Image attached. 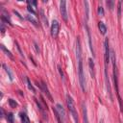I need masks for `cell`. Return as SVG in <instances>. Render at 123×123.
Returning a JSON list of instances; mask_svg holds the SVG:
<instances>
[{"instance_id": "cell-1", "label": "cell", "mask_w": 123, "mask_h": 123, "mask_svg": "<svg viewBox=\"0 0 123 123\" xmlns=\"http://www.w3.org/2000/svg\"><path fill=\"white\" fill-rule=\"evenodd\" d=\"M76 57L78 61V76H79V83L81 89L85 92L86 91V78L83 68V58H82V46L80 42V37L76 38Z\"/></svg>"}, {"instance_id": "cell-2", "label": "cell", "mask_w": 123, "mask_h": 123, "mask_svg": "<svg viewBox=\"0 0 123 123\" xmlns=\"http://www.w3.org/2000/svg\"><path fill=\"white\" fill-rule=\"evenodd\" d=\"M66 104H67V108L72 115V118L74 119V122L75 123H79V119H78V113H77V111H76V107H75V103H74V100L73 98L67 94L66 95Z\"/></svg>"}, {"instance_id": "cell-3", "label": "cell", "mask_w": 123, "mask_h": 123, "mask_svg": "<svg viewBox=\"0 0 123 123\" xmlns=\"http://www.w3.org/2000/svg\"><path fill=\"white\" fill-rule=\"evenodd\" d=\"M104 48H105V54H104V60H105V65H107L110 62L111 60V49L109 46V39L108 37L105 38L104 41Z\"/></svg>"}, {"instance_id": "cell-4", "label": "cell", "mask_w": 123, "mask_h": 123, "mask_svg": "<svg viewBox=\"0 0 123 123\" xmlns=\"http://www.w3.org/2000/svg\"><path fill=\"white\" fill-rule=\"evenodd\" d=\"M107 65H105V83H106V88H107V92L109 95V98L111 99V101H113V97H112V93H111V84H110V80H109V75H108V71H107Z\"/></svg>"}, {"instance_id": "cell-5", "label": "cell", "mask_w": 123, "mask_h": 123, "mask_svg": "<svg viewBox=\"0 0 123 123\" xmlns=\"http://www.w3.org/2000/svg\"><path fill=\"white\" fill-rule=\"evenodd\" d=\"M60 12L64 21H67V9H66V1L62 0L60 2Z\"/></svg>"}, {"instance_id": "cell-6", "label": "cell", "mask_w": 123, "mask_h": 123, "mask_svg": "<svg viewBox=\"0 0 123 123\" xmlns=\"http://www.w3.org/2000/svg\"><path fill=\"white\" fill-rule=\"evenodd\" d=\"M60 31V24L57 20H53L51 24V36L53 37H57Z\"/></svg>"}, {"instance_id": "cell-7", "label": "cell", "mask_w": 123, "mask_h": 123, "mask_svg": "<svg viewBox=\"0 0 123 123\" xmlns=\"http://www.w3.org/2000/svg\"><path fill=\"white\" fill-rule=\"evenodd\" d=\"M55 108H56V110H57V111H58V113H59L61 119H62V120L65 119V111H64L63 107H62L61 104H57Z\"/></svg>"}, {"instance_id": "cell-8", "label": "cell", "mask_w": 123, "mask_h": 123, "mask_svg": "<svg viewBox=\"0 0 123 123\" xmlns=\"http://www.w3.org/2000/svg\"><path fill=\"white\" fill-rule=\"evenodd\" d=\"M82 111H83V119H84V123H89V121H88V117H87V110H86V103H85V102L82 103Z\"/></svg>"}, {"instance_id": "cell-9", "label": "cell", "mask_w": 123, "mask_h": 123, "mask_svg": "<svg viewBox=\"0 0 123 123\" xmlns=\"http://www.w3.org/2000/svg\"><path fill=\"white\" fill-rule=\"evenodd\" d=\"M40 88H41V90H43V92L46 94V96L48 97V99H49L50 101H53V98H52V96H51V94H50V92H49V90H48V87H47V86H46V84H45L44 82H41Z\"/></svg>"}, {"instance_id": "cell-10", "label": "cell", "mask_w": 123, "mask_h": 123, "mask_svg": "<svg viewBox=\"0 0 123 123\" xmlns=\"http://www.w3.org/2000/svg\"><path fill=\"white\" fill-rule=\"evenodd\" d=\"M86 34H87V37H88V44H89V49L92 53V56L94 57L95 54H94V50H93V47H92V42H91V35H90V31H89V28L87 27V25H86Z\"/></svg>"}, {"instance_id": "cell-11", "label": "cell", "mask_w": 123, "mask_h": 123, "mask_svg": "<svg viewBox=\"0 0 123 123\" xmlns=\"http://www.w3.org/2000/svg\"><path fill=\"white\" fill-rule=\"evenodd\" d=\"M88 66H89V71H90V75L92 78H95V66H94V62L93 60L91 58L88 59Z\"/></svg>"}, {"instance_id": "cell-12", "label": "cell", "mask_w": 123, "mask_h": 123, "mask_svg": "<svg viewBox=\"0 0 123 123\" xmlns=\"http://www.w3.org/2000/svg\"><path fill=\"white\" fill-rule=\"evenodd\" d=\"M98 28H99V31H100V33L102 35H105L107 33V27H106V25L102 21L98 22Z\"/></svg>"}, {"instance_id": "cell-13", "label": "cell", "mask_w": 123, "mask_h": 123, "mask_svg": "<svg viewBox=\"0 0 123 123\" xmlns=\"http://www.w3.org/2000/svg\"><path fill=\"white\" fill-rule=\"evenodd\" d=\"M2 66H3V68L5 69V71H6V73L8 74V77H9V79L11 80V81H12L13 80V76H12V73L11 72V70H10V68L5 64V63H3L2 64Z\"/></svg>"}, {"instance_id": "cell-14", "label": "cell", "mask_w": 123, "mask_h": 123, "mask_svg": "<svg viewBox=\"0 0 123 123\" xmlns=\"http://www.w3.org/2000/svg\"><path fill=\"white\" fill-rule=\"evenodd\" d=\"M19 116H20V119L22 121V123H30V119L28 117V115L24 112H20L19 113Z\"/></svg>"}, {"instance_id": "cell-15", "label": "cell", "mask_w": 123, "mask_h": 123, "mask_svg": "<svg viewBox=\"0 0 123 123\" xmlns=\"http://www.w3.org/2000/svg\"><path fill=\"white\" fill-rule=\"evenodd\" d=\"M26 18L28 21H30L31 23H33L35 26H38V23H37V20L36 18H34L31 14H26Z\"/></svg>"}, {"instance_id": "cell-16", "label": "cell", "mask_w": 123, "mask_h": 123, "mask_svg": "<svg viewBox=\"0 0 123 123\" xmlns=\"http://www.w3.org/2000/svg\"><path fill=\"white\" fill-rule=\"evenodd\" d=\"M84 5H85V10H86V19L87 20L89 18V8H88V2L87 1H84Z\"/></svg>"}, {"instance_id": "cell-17", "label": "cell", "mask_w": 123, "mask_h": 123, "mask_svg": "<svg viewBox=\"0 0 123 123\" xmlns=\"http://www.w3.org/2000/svg\"><path fill=\"white\" fill-rule=\"evenodd\" d=\"M0 46H1V49H2V50L5 52V54H6L8 57H10L11 59H13V56H12V53H11V52H10V51H9V50H8V49H7V48L4 46V45H3V44H1Z\"/></svg>"}, {"instance_id": "cell-18", "label": "cell", "mask_w": 123, "mask_h": 123, "mask_svg": "<svg viewBox=\"0 0 123 123\" xmlns=\"http://www.w3.org/2000/svg\"><path fill=\"white\" fill-rule=\"evenodd\" d=\"M6 118H7L9 123H13V114L12 112H8L6 114Z\"/></svg>"}, {"instance_id": "cell-19", "label": "cell", "mask_w": 123, "mask_h": 123, "mask_svg": "<svg viewBox=\"0 0 123 123\" xmlns=\"http://www.w3.org/2000/svg\"><path fill=\"white\" fill-rule=\"evenodd\" d=\"M40 16H41V18H42V20H43V23H44L46 26H48V21H47V18H46L45 15H44L43 10H40Z\"/></svg>"}, {"instance_id": "cell-20", "label": "cell", "mask_w": 123, "mask_h": 123, "mask_svg": "<svg viewBox=\"0 0 123 123\" xmlns=\"http://www.w3.org/2000/svg\"><path fill=\"white\" fill-rule=\"evenodd\" d=\"M26 82H27V85H28V88H29V89H31L33 92H36V89L34 88L33 85L31 84V81H30V79H29V78H26Z\"/></svg>"}, {"instance_id": "cell-21", "label": "cell", "mask_w": 123, "mask_h": 123, "mask_svg": "<svg viewBox=\"0 0 123 123\" xmlns=\"http://www.w3.org/2000/svg\"><path fill=\"white\" fill-rule=\"evenodd\" d=\"M9 105H10L12 108H15V107H17V103L15 102V100H13V99H12V98L9 99Z\"/></svg>"}, {"instance_id": "cell-22", "label": "cell", "mask_w": 123, "mask_h": 123, "mask_svg": "<svg viewBox=\"0 0 123 123\" xmlns=\"http://www.w3.org/2000/svg\"><path fill=\"white\" fill-rule=\"evenodd\" d=\"M106 3H107V5H108V7L110 8V10L112 11L113 8H114V2H113V1H107Z\"/></svg>"}, {"instance_id": "cell-23", "label": "cell", "mask_w": 123, "mask_h": 123, "mask_svg": "<svg viewBox=\"0 0 123 123\" xmlns=\"http://www.w3.org/2000/svg\"><path fill=\"white\" fill-rule=\"evenodd\" d=\"M98 14L101 15V16H104V9L102 6H99L98 7Z\"/></svg>"}, {"instance_id": "cell-24", "label": "cell", "mask_w": 123, "mask_h": 123, "mask_svg": "<svg viewBox=\"0 0 123 123\" xmlns=\"http://www.w3.org/2000/svg\"><path fill=\"white\" fill-rule=\"evenodd\" d=\"M27 10H28V11H29L31 13H33V14H36V12H35V10L33 9V7H32L31 5H28V6H27Z\"/></svg>"}, {"instance_id": "cell-25", "label": "cell", "mask_w": 123, "mask_h": 123, "mask_svg": "<svg viewBox=\"0 0 123 123\" xmlns=\"http://www.w3.org/2000/svg\"><path fill=\"white\" fill-rule=\"evenodd\" d=\"M121 14V1L118 2V17H120Z\"/></svg>"}, {"instance_id": "cell-26", "label": "cell", "mask_w": 123, "mask_h": 123, "mask_svg": "<svg viewBox=\"0 0 123 123\" xmlns=\"http://www.w3.org/2000/svg\"><path fill=\"white\" fill-rule=\"evenodd\" d=\"M5 31H6V29H5V26H4V22L2 21V22H1V33L4 34Z\"/></svg>"}, {"instance_id": "cell-27", "label": "cell", "mask_w": 123, "mask_h": 123, "mask_svg": "<svg viewBox=\"0 0 123 123\" xmlns=\"http://www.w3.org/2000/svg\"><path fill=\"white\" fill-rule=\"evenodd\" d=\"M58 70H59V72H60V75H61V77H62V78H63V72H62V67H61L60 65H58Z\"/></svg>"}, {"instance_id": "cell-28", "label": "cell", "mask_w": 123, "mask_h": 123, "mask_svg": "<svg viewBox=\"0 0 123 123\" xmlns=\"http://www.w3.org/2000/svg\"><path fill=\"white\" fill-rule=\"evenodd\" d=\"M15 44H16V47H17V50L19 51V53H20V55L24 57V55H23V53H22V51H21V49H20V46L18 45V43H17V42H15Z\"/></svg>"}, {"instance_id": "cell-29", "label": "cell", "mask_w": 123, "mask_h": 123, "mask_svg": "<svg viewBox=\"0 0 123 123\" xmlns=\"http://www.w3.org/2000/svg\"><path fill=\"white\" fill-rule=\"evenodd\" d=\"M34 45H35V48H36V51L37 53H39V48H38V45L37 44V42H34Z\"/></svg>"}, {"instance_id": "cell-30", "label": "cell", "mask_w": 123, "mask_h": 123, "mask_svg": "<svg viewBox=\"0 0 123 123\" xmlns=\"http://www.w3.org/2000/svg\"><path fill=\"white\" fill-rule=\"evenodd\" d=\"M0 111H1V117H4V116H5V111H4L3 108H1Z\"/></svg>"}, {"instance_id": "cell-31", "label": "cell", "mask_w": 123, "mask_h": 123, "mask_svg": "<svg viewBox=\"0 0 123 123\" xmlns=\"http://www.w3.org/2000/svg\"><path fill=\"white\" fill-rule=\"evenodd\" d=\"M13 12H14V13H15V14H17V16H18V17H19V18H21V19H22V17H21V16H20V14H19V13H18V12H16V11H13Z\"/></svg>"}, {"instance_id": "cell-32", "label": "cell", "mask_w": 123, "mask_h": 123, "mask_svg": "<svg viewBox=\"0 0 123 123\" xmlns=\"http://www.w3.org/2000/svg\"><path fill=\"white\" fill-rule=\"evenodd\" d=\"M99 123H104V120H103V119H101V120H100V122H99Z\"/></svg>"}, {"instance_id": "cell-33", "label": "cell", "mask_w": 123, "mask_h": 123, "mask_svg": "<svg viewBox=\"0 0 123 123\" xmlns=\"http://www.w3.org/2000/svg\"><path fill=\"white\" fill-rule=\"evenodd\" d=\"M39 123H42V122H39Z\"/></svg>"}]
</instances>
